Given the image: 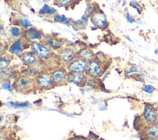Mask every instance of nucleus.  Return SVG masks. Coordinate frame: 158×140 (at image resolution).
<instances>
[{"instance_id": "f3484780", "label": "nucleus", "mask_w": 158, "mask_h": 140, "mask_svg": "<svg viewBox=\"0 0 158 140\" xmlns=\"http://www.w3.org/2000/svg\"><path fill=\"white\" fill-rule=\"evenodd\" d=\"M56 12V10L48 6V4H44L43 6V7L39 11V14H43V15H46V14H48V15H51V14H54L55 12Z\"/></svg>"}, {"instance_id": "6e6552de", "label": "nucleus", "mask_w": 158, "mask_h": 140, "mask_svg": "<svg viewBox=\"0 0 158 140\" xmlns=\"http://www.w3.org/2000/svg\"><path fill=\"white\" fill-rule=\"evenodd\" d=\"M75 52L68 47H64L59 52V57L60 60L65 63H70L75 59Z\"/></svg>"}, {"instance_id": "cd10ccee", "label": "nucleus", "mask_w": 158, "mask_h": 140, "mask_svg": "<svg viewBox=\"0 0 158 140\" xmlns=\"http://www.w3.org/2000/svg\"><path fill=\"white\" fill-rule=\"evenodd\" d=\"M127 20H128L129 22H130V23H132L133 22H134V21H135L133 19H132L131 17H130V15H129V14H127Z\"/></svg>"}, {"instance_id": "412c9836", "label": "nucleus", "mask_w": 158, "mask_h": 140, "mask_svg": "<svg viewBox=\"0 0 158 140\" xmlns=\"http://www.w3.org/2000/svg\"><path fill=\"white\" fill-rule=\"evenodd\" d=\"M19 23L21 26L24 28H28V27L31 26L30 22L28 21L27 19H20L19 20Z\"/></svg>"}, {"instance_id": "39448f33", "label": "nucleus", "mask_w": 158, "mask_h": 140, "mask_svg": "<svg viewBox=\"0 0 158 140\" xmlns=\"http://www.w3.org/2000/svg\"><path fill=\"white\" fill-rule=\"evenodd\" d=\"M143 117L147 126L156 123L158 118V113L156 108L151 105H146L143 113Z\"/></svg>"}, {"instance_id": "7c9ffc66", "label": "nucleus", "mask_w": 158, "mask_h": 140, "mask_svg": "<svg viewBox=\"0 0 158 140\" xmlns=\"http://www.w3.org/2000/svg\"><path fill=\"white\" fill-rule=\"evenodd\" d=\"M156 123L158 125V118H157V120H156Z\"/></svg>"}, {"instance_id": "4468645a", "label": "nucleus", "mask_w": 158, "mask_h": 140, "mask_svg": "<svg viewBox=\"0 0 158 140\" xmlns=\"http://www.w3.org/2000/svg\"><path fill=\"white\" fill-rule=\"evenodd\" d=\"M91 21L93 24L99 27L104 26L107 22L106 17L101 13H96L94 14L91 18Z\"/></svg>"}, {"instance_id": "dca6fc26", "label": "nucleus", "mask_w": 158, "mask_h": 140, "mask_svg": "<svg viewBox=\"0 0 158 140\" xmlns=\"http://www.w3.org/2000/svg\"><path fill=\"white\" fill-rule=\"evenodd\" d=\"M79 56L80 57L83 58L85 59H86V60H91V59H93V54L92 53V52L89 50L88 49L86 48H83L82 49L80 52H79Z\"/></svg>"}, {"instance_id": "1a4fd4ad", "label": "nucleus", "mask_w": 158, "mask_h": 140, "mask_svg": "<svg viewBox=\"0 0 158 140\" xmlns=\"http://www.w3.org/2000/svg\"><path fill=\"white\" fill-rule=\"evenodd\" d=\"M85 81V78L83 73H78L73 72H70L67 73V82L68 83H73L79 85Z\"/></svg>"}, {"instance_id": "9b49d317", "label": "nucleus", "mask_w": 158, "mask_h": 140, "mask_svg": "<svg viewBox=\"0 0 158 140\" xmlns=\"http://www.w3.org/2000/svg\"><path fill=\"white\" fill-rule=\"evenodd\" d=\"M43 38L45 44L54 49H59L64 43L60 39L54 36H48Z\"/></svg>"}, {"instance_id": "aec40b11", "label": "nucleus", "mask_w": 158, "mask_h": 140, "mask_svg": "<svg viewBox=\"0 0 158 140\" xmlns=\"http://www.w3.org/2000/svg\"><path fill=\"white\" fill-rule=\"evenodd\" d=\"M54 19H56V20L57 21H60L61 22H64L65 23H69V19H67V17H65V16L64 15H59V14H56L54 15Z\"/></svg>"}, {"instance_id": "4be33fe9", "label": "nucleus", "mask_w": 158, "mask_h": 140, "mask_svg": "<svg viewBox=\"0 0 158 140\" xmlns=\"http://www.w3.org/2000/svg\"><path fill=\"white\" fill-rule=\"evenodd\" d=\"M1 87L2 89L8 90L10 92H12V89L10 88V82L9 81H4L3 82H2L1 83Z\"/></svg>"}, {"instance_id": "5701e85b", "label": "nucleus", "mask_w": 158, "mask_h": 140, "mask_svg": "<svg viewBox=\"0 0 158 140\" xmlns=\"http://www.w3.org/2000/svg\"><path fill=\"white\" fill-rule=\"evenodd\" d=\"M142 89L148 93H152L155 90V88L151 85H146L142 87Z\"/></svg>"}, {"instance_id": "0eeeda50", "label": "nucleus", "mask_w": 158, "mask_h": 140, "mask_svg": "<svg viewBox=\"0 0 158 140\" xmlns=\"http://www.w3.org/2000/svg\"><path fill=\"white\" fill-rule=\"evenodd\" d=\"M67 72L65 68H60L55 70L51 73V76L54 84H61L64 81H67Z\"/></svg>"}, {"instance_id": "6ab92c4d", "label": "nucleus", "mask_w": 158, "mask_h": 140, "mask_svg": "<svg viewBox=\"0 0 158 140\" xmlns=\"http://www.w3.org/2000/svg\"><path fill=\"white\" fill-rule=\"evenodd\" d=\"M10 34L14 38L19 37L20 34V29L17 27H13L10 30Z\"/></svg>"}, {"instance_id": "2f4dec72", "label": "nucleus", "mask_w": 158, "mask_h": 140, "mask_svg": "<svg viewBox=\"0 0 158 140\" xmlns=\"http://www.w3.org/2000/svg\"><path fill=\"white\" fill-rule=\"evenodd\" d=\"M101 140H103V139H101Z\"/></svg>"}, {"instance_id": "f257e3e1", "label": "nucleus", "mask_w": 158, "mask_h": 140, "mask_svg": "<svg viewBox=\"0 0 158 140\" xmlns=\"http://www.w3.org/2000/svg\"><path fill=\"white\" fill-rule=\"evenodd\" d=\"M35 80L27 75H22L18 77L14 83V88L19 92H27L35 86Z\"/></svg>"}, {"instance_id": "ddd939ff", "label": "nucleus", "mask_w": 158, "mask_h": 140, "mask_svg": "<svg viewBox=\"0 0 158 140\" xmlns=\"http://www.w3.org/2000/svg\"><path fill=\"white\" fill-rule=\"evenodd\" d=\"M36 56L32 52V51H28L23 52V54L21 55L22 60L23 62L27 64L32 65L36 63L37 60Z\"/></svg>"}, {"instance_id": "c85d7f7f", "label": "nucleus", "mask_w": 158, "mask_h": 140, "mask_svg": "<svg viewBox=\"0 0 158 140\" xmlns=\"http://www.w3.org/2000/svg\"><path fill=\"white\" fill-rule=\"evenodd\" d=\"M142 140H158L157 139H154V138H148V137H144Z\"/></svg>"}, {"instance_id": "b1692460", "label": "nucleus", "mask_w": 158, "mask_h": 140, "mask_svg": "<svg viewBox=\"0 0 158 140\" xmlns=\"http://www.w3.org/2000/svg\"><path fill=\"white\" fill-rule=\"evenodd\" d=\"M135 72H138V69H137V68H136L135 66H133H133L130 67L127 70V71L126 72L125 74L127 75V74H129V73H130Z\"/></svg>"}, {"instance_id": "9d476101", "label": "nucleus", "mask_w": 158, "mask_h": 140, "mask_svg": "<svg viewBox=\"0 0 158 140\" xmlns=\"http://www.w3.org/2000/svg\"><path fill=\"white\" fill-rule=\"evenodd\" d=\"M144 137L158 139V125L156 123L146 126L144 129Z\"/></svg>"}, {"instance_id": "a878e982", "label": "nucleus", "mask_w": 158, "mask_h": 140, "mask_svg": "<svg viewBox=\"0 0 158 140\" xmlns=\"http://www.w3.org/2000/svg\"><path fill=\"white\" fill-rule=\"evenodd\" d=\"M70 140H87V138H85L82 136H76Z\"/></svg>"}, {"instance_id": "a211bd4d", "label": "nucleus", "mask_w": 158, "mask_h": 140, "mask_svg": "<svg viewBox=\"0 0 158 140\" xmlns=\"http://www.w3.org/2000/svg\"><path fill=\"white\" fill-rule=\"evenodd\" d=\"M10 57L9 56L5 55L4 56H1V60H0V66L1 68L5 69L7 68V67L9 66V65L10 63V59L9 58Z\"/></svg>"}, {"instance_id": "423d86ee", "label": "nucleus", "mask_w": 158, "mask_h": 140, "mask_svg": "<svg viewBox=\"0 0 158 140\" xmlns=\"http://www.w3.org/2000/svg\"><path fill=\"white\" fill-rule=\"evenodd\" d=\"M86 73L92 77H99L103 73V68L101 63L95 59H91L88 62Z\"/></svg>"}, {"instance_id": "f8f14e48", "label": "nucleus", "mask_w": 158, "mask_h": 140, "mask_svg": "<svg viewBox=\"0 0 158 140\" xmlns=\"http://www.w3.org/2000/svg\"><path fill=\"white\" fill-rule=\"evenodd\" d=\"M9 51L11 54H14L15 55H22L23 54V48L22 46V41L20 39H18L15 40L10 46L9 49Z\"/></svg>"}, {"instance_id": "f03ea898", "label": "nucleus", "mask_w": 158, "mask_h": 140, "mask_svg": "<svg viewBox=\"0 0 158 140\" xmlns=\"http://www.w3.org/2000/svg\"><path fill=\"white\" fill-rule=\"evenodd\" d=\"M31 49L32 52L41 59H48L51 54V51L48 46L37 41L31 43Z\"/></svg>"}, {"instance_id": "2eb2a0df", "label": "nucleus", "mask_w": 158, "mask_h": 140, "mask_svg": "<svg viewBox=\"0 0 158 140\" xmlns=\"http://www.w3.org/2000/svg\"><path fill=\"white\" fill-rule=\"evenodd\" d=\"M27 37L31 40H41L42 33L35 28H30L27 31Z\"/></svg>"}, {"instance_id": "bb28decb", "label": "nucleus", "mask_w": 158, "mask_h": 140, "mask_svg": "<svg viewBox=\"0 0 158 140\" xmlns=\"http://www.w3.org/2000/svg\"><path fill=\"white\" fill-rule=\"evenodd\" d=\"M87 140H98V139L96 136H95L94 135H92V136H90L88 138H87Z\"/></svg>"}, {"instance_id": "393cba45", "label": "nucleus", "mask_w": 158, "mask_h": 140, "mask_svg": "<svg viewBox=\"0 0 158 140\" xmlns=\"http://www.w3.org/2000/svg\"><path fill=\"white\" fill-rule=\"evenodd\" d=\"M10 104L15 107H25L28 105V102L25 103H17V102H10Z\"/></svg>"}, {"instance_id": "7ed1b4c3", "label": "nucleus", "mask_w": 158, "mask_h": 140, "mask_svg": "<svg viewBox=\"0 0 158 140\" xmlns=\"http://www.w3.org/2000/svg\"><path fill=\"white\" fill-rule=\"evenodd\" d=\"M35 84L41 89H48L54 84L52 76L48 73H40L35 79Z\"/></svg>"}, {"instance_id": "c756f323", "label": "nucleus", "mask_w": 158, "mask_h": 140, "mask_svg": "<svg viewBox=\"0 0 158 140\" xmlns=\"http://www.w3.org/2000/svg\"><path fill=\"white\" fill-rule=\"evenodd\" d=\"M60 2H63L62 5H65L67 4H68L69 2H70V1H59Z\"/></svg>"}, {"instance_id": "20e7f679", "label": "nucleus", "mask_w": 158, "mask_h": 140, "mask_svg": "<svg viewBox=\"0 0 158 140\" xmlns=\"http://www.w3.org/2000/svg\"><path fill=\"white\" fill-rule=\"evenodd\" d=\"M88 65V60L81 57H78L77 59H75L72 62L69 64L68 68L70 72L83 73V72L86 71Z\"/></svg>"}]
</instances>
